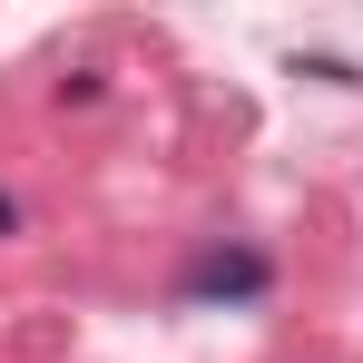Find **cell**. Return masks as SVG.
<instances>
[{
	"instance_id": "obj_2",
	"label": "cell",
	"mask_w": 363,
	"mask_h": 363,
	"mask_svg": "<svg viewBox=\"0 0 363 363\" xmlns=\"http://www.w3.org/2000/svg\"><path fill=\"white\" fill-rule=\"evenodd\" d=\"M10 226H20V206H10V196H0V236H10Z\"/></svg>"
},
{
	"instance_id": "obj_1",
	"label": "cell",
	"mask_w": 363,
	"mask_h": 363,
	"mask_svg": "<svg viewBox=\"0 0 363 363\" xmlns=\"http://www.w3.org/2000/svg\"><path fill=\"white\" fill-rule=\"evenodd\" d=\"M275 285V265L255 255V245H216V255H196V275H186V295L196 304H245Z\"/></svg>"
}]
</instances>
